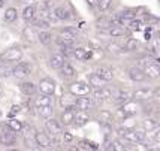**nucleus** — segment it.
<instances>
[{
  "mask_svg": "<svg viewBox=\"0 0 160 151\" xmlns=\"http://www.w3.org/2000/svg\"><path fill=\"white\" fill-rule=\"evenodd\" d=\"M17 133L18 132L12 130L9 126H5L3 130L0 132V144L2 145H14L17 141Z\"/></svg>",
  "mask_w": 160,
  "mask_h": 151,
  "instance_id": "nucleus-1",
  "label": "nucleus"
},
{
  "mask_svg": "<svg viewBox=\"0 0 160 151\" xmlns=\"http://www.w3.org/2000/svg\"><path fill=\"white\" fill-rule=\"evenodd\" d=\"M118 135L129 142H141L145 138L144 132H133L129 130V129H118Z\"/></svg>",
  "mask_w": 160,
  "mask_h": 151,
  "instance_id": "nucleus-2",
  "label": "nucleus"
},
{
  "mask_svg": "<svg viewBox=\"0 0 160 151\" xmlns=\"http://www.w3.org/2000/svg\"><path fill=\"white\" fill-rule=\"evenodd\" d=\"M77 39V30L73 28H64V30H60L58 33V39H57V43H69L72 45Z\"/></svg>",
  "mask_w": 160,
  "mask_h": 151,
  "instance_id": "nucleus-3",
  "label": "nucleus"
},
{
  "mask_svg": "<svg viewBox=\"0 0 160 151\" xmlns=\"http://www.w3.org/2000/svg\"><path fill=\"white\" fill-rule=\"evenodd\" d=\"M69 90L73 96H85V94L90 93V84L73 83V84H70Z\"/></svg>",
  "mask_w": 160,
  "mask_h": 151,
  "instance_id": "nucleus-4",
  "label": "nucleus"
},
{
  "mask_svg": "<svg viewBox=\"0 0 160 151\" xmlns=\"http://www.w3.org/2000/svg\"><path fill=\"white\" fill-rule=\"evenodd\" d=\"M12 73H14L17 78H26L32 73V64L27 62H21L17 64V68L12 70Z\"/></svg>",
  "mask_w": 160,
  "mask_h": 151,
  "instance_id": "nucleus-5",
  "label": "nucleus"
},
{
  "mask_svg": "<svg viewBox=\"0 0 160 151\" xmlns=\"http://www.w3.org/2000/svg\"><path fill=\"white\" fill-rule=\"evenodd\" d=\"M21 49L14 47V48H9L6 49L3 54H2V60L5 62H20L21 60Z\"/></svg>",
  "mask_w": 160,
  "mask_h": 151,
  "instance_id": "nucleus-6",
  "label": "nucleus"
},
{
  "mask_svg": "<svg viewBox=\"0 0 160 151\" xmlns=\"http://www.w3.org/2000/svg\"><path fill=\"white\" fill-rule=\"evenodd\" d=\"M39 91H41L42 94H54V91H56V84L52 79H42L41 83H39Z\"/></svg>",
  "mask_w": 160,
  "mask_h": 151,
  "instance_id": "nucleus-7",
  "label": "nucleus"
},
{
  "mask_svg": "<svg viewBox=\"0 0 160 151\" xmlns=\"http://www.w3.org/2000/svg\"><path fill=\"white\" fill-rule=\"evenodd\" d=\"M96 103L93 102V99L90 97H85V96H79L75 99V106L77 109H82V111H88L90 108H93Z\"/></svg>",
  "mask_w": 160,
  "mask_h": 151,
  "instance_id": "nucleus-8",
  "label": "nucleus"
},
{
  "mask_svg": "<svg viewBox=\"0 0 160 151\" xmlns=\"http://www.w3.org/2000/svg\"><path fill=\"white\" fill-rule=\"evenodd\" d=\"M127 76H129L132 81H135V83H141V81H144L147 78L145 73H144V70L141 68H136V66L127 69Z\"/></svg>",
  "mask_w": 160,
  "mask_h": 151,
  "instance_id": "nucleus-9",
  "label": "nucleus"
},
{
  "mask_svg": "<svg viewBox=\"0 0 160 151\" xmlns=\"http://www.w3.org/2000/svg\"><path fill=\"white\" fill-rule=\"evenodd\" d=\"M154 96V90L151 88H139L133 93V99L138 100V102H144V100H148L150 97Z\"/></svg>",
  "mask_w": 160,
  "mask_h": 151,
  "instance_id": "nucleus-10",
  "label": "nucleus"
},
{
  "mask_svg": "<svg viewBox=\"0 0 160 151\" xmlns=\"http://www.w3.org/2000/svg\"><path fill=\"white\" fill-rule=\"evenodd\" d=\"M75 109H77V106H75V105L66 108V111L62 114V124L69 126V124L73 123V120H75Z\"/></svg>",
  "mask_w": 160,
  "mask_h": 151,
  "instance_id": "nucleus-11",
  "label": "nucleus"
},
{
  "mask_svg": "<svg viewBox=\"0 0 160 151\" xmlns=\"http://www.w3.org/2000/svg\"><path fill=\"white\" fill-rule=\"evenodd\" d=\"M60 73H62V76L66 81H72L77 76V70L73 69V66H70L69 63H64L62 68H60Z\"/></svg>",
  "mask_w": 160,
  "mask_h": 151,
  "instance_id": "nucleus-12",
  "label": "nucleus"
},
{
  "mask_svg": "<svg viewBox=\"0 0 160 151\" xmlns=\"http://www.w3.org/2000/svg\"><path fill=\"white\" fill-rule=\"evenodd\" d=\"M142 70H144V73H145V76H148V78H159L160 76V66L159 64H156V63H150V64H147V66H144L142 68Z\"/></svg>",
  "mask_w": 160,
  "mask_h": 151,
  "instance_id": "nucleus-13",
  "label": "nucleus"
},
{
  "mask_svg": "<svg viewBox=\"0 0 160 151\" xmlns=\"http://www.w3.org/2000/svg\"><path fill=\"white\" fill-rule=\"evenodd\" d=\"M118 17H120V24L121 26H127L130 21L136 18V14H135V11H132V9H124L123 12L118 14Z\"/></svg>",
  "mask_w": 160,
  "mask_h": 151,
  "instance_id": "nucleus-14",
  "label": "nucleus"
},
{
  "mask_svg": "<svg viewBox=\"0 0 160 151\" xmlns=\"http://www.w3.org/2000/svg\"><path fill=\"white\" fill-rule=\"evenodd\" d=\"M35 141L36 144L42 147V148H48L51 147V138L47 135V133H43V132H38L35 135Z\"/></svg>",
  "mask_w": 160,
  "mask_h": 151,
  "instance_id": "nucleus-15",
  "label": "nucleus"
},
{
  "mask_svg": "<svg viewBox=\"0 0 160 151\" xmlns=\"http://www.w3.org/2000/svg\"><path fill=\"white\" fill-rule=\"evenodd\" d=\"M45 127H47V132L48 133H51V135H60L62 133V124L58 123L57 120H49L47 121V124H45Z\"/></svg>",
  "mask_w": 160,
  "mask_h": 151,
  "instance_id": "nucleus-16",
  "label": "nucleus"
},
{
  "mask_svg": "<svg viewBox=\"0 0 160 151\" xmlns=\"http://www.w3.org/2000/svg\"><path fill=\"white\" fill-rule=\"evenodd\" d=\"M115 105H118V106H121V105H124V103H129V100H130V97H132V94H130V91H127V90H120L118 93L115 94Z\"/></svg>",
  "mask_w": 160,
  "mask_h": 151,
  "instance_id": "nucleus-17",
  "label": "nucleus"
},
{
  "mask_svg": "<svg viewBox=\"0 0 160 151\" xmlns=\"http://www.w3.org/2000/svg\"><path fill=\"white\" fill-rule=\"evenodd\" d=\"M106 32L112 38H121V36L126 34V28L121 24H112V26H109V27L106 28Z\"/></svg>",
  "mask_w": 160,
  "mask_h": 151,
  "instance_id": "nucleus-18",
  "label": "nucleus"
},
{
  "mask_svg": "<svg viewBox=\"0 0 160 151\" xmlns=\"http://www.w3.org/2000/svg\"><path fill=\"white\" fill-rule=\"evenodd\" d=\"M66 63V57L60 53V54H52L51 55V58H49V64H51V68L52 69H60Z\"/></svg>",
  "mask_w": 160,
  "mask_h": 151,
  "instance_id": "nucleus-19",
  "label": "nucleus"
},
{
  "mask_svg": "<svg viewBox=\"0 0 160 151\" xmlns=\"http://www.w3.org/2000/svg\"><path fill=\"white\" fill-rule=\"evenodd\" d=\"M94 73L99 75L102 79H105L106 83H109V81L114 79V73H112L111 69H108V68H96L94 69Z\"/></svg>",
  "mask_w": 160,
  "mask_h": 151,
  "instance_id": "nucleus-20",
  "label": "nucleus"
},
{
  "mask_svg": "<svg viewBox=\"0 0 160 151\" xmlns=\"http://www.w3.org/2000/svg\"><path fill=\"white\" fill-rule=\"evenodd\" d=\"M88 84H90L93 88H102V87H105V85H106V81H105V79H102L100 76L96 75V73L93 72V73L88 76Z\"/></svg>",
  "mask_w": 160,
  "mask_h": 151,
  "instance_id": "nucleus-21",
  "label": "nucleus"
},
{
  "mask_svg": "<svg viewBox=\"0 0 160 151\" xmlns=\"http://www.w3.org/2000/svg\"><path fill=\"white\" fill-rule=\"evenodd\" d=\"M88 120H90V115L87 114V111H82V109H79L75 112V124L77 126H84V124H87L88 123Z\"/></svg>",
  "mask_w": 160,
  "mask_h": 151,
  "instance_id": "nucleus-22",
  "label": "nucleus"
},
{
  "mask_svg": "<svg viewBox=\"0 0 160 151\" xmlns=\"http://www.w3.org/2000/svg\"><path fill=\"white\" fill-rule=\"evenodd\" d=\"M20 90L24 93V94L32 96V94H35L36 93V85L33 83H30V81H24V83L20 84Z\"/></svg>",
  "mask_w": 160,
  "mask_h": 151,
  "instance_id": "nucleus-23",
  "label": "nucleus"
},
{
  "mask_svg": "<svg viewBox=\"0 0 160 151\" xmlns=\"http://www.w3.org/2000/svg\"><path fill=\"white\" fill-rule=\"evenodd\" d=\"M72 55H73L77 60H88L91 57V53L88 49H84V48H73Z\"/></svg>",
  "mask_w": 160,
  "mask_h": 151,
  "instance_id": "nucleus-24",
  "label": "nucleus"
},
{
  "mask_svg": "<svg viewBox=\"0 0 160 151\" xmlns=\"http://www.w3.org/2000/svg\"><path fill=\"white\" fill-rule=\"evenodd\" d=\"M54 15L57 17V20H70V18H72L69 9H68V8H63V6L56 8V9H54Z\"/></svg>",
  "mask_w": 160,
  "mask_h": 151,
  "instance_id": "nucleus-25",
  "label": "nucleus"
},
{
  "mask_svg": "<svg viewBox=\"0 0 160 151\" xmlns=\"http://www.w3.org/2000/svg\"><path fill=\"white\" fill-rule=\"evenodd\" d=\"M38 112L42 118H51L52 115V105H47V106H38Z\"/></svg>",
  "mask_w": 160,
  "mask_h": 151,
  "instance_id": "nucleus-26",
  "label": "nucleus"
},
{
  "mask_svg": "<svg viewBox=\"0 0 160 151\" xmlns=\"http://www.w3.org/2000/svg\"><path fill=\"white\" fill-rule=\"evenodd\" d=\"M47 105H52L51 94H42L41 97L36 99V106H47Z\"/></svg>",
  "mask_w": 160,
  "mask_h": 151,
  "instance_id": "nucleus-27",
  "label": "nucleus"
},
{
  "mask_svg": "<svg viewBox=\"0 0 160 151\" xmlns=\"http://www.w3.org/2000/svg\"><path fill=\"white\" fill-rule=\"evenodd\" d=\"M139 48H141V43L136 39H129L127 43L124 45V49L126 51H130V53H135V51H138Z\"/></svg>",
  "mask_w": 160,
  "mask_h": 151,
  "instance_id": "nucleus-28",
  "label": "nucleus"
},
{
  "mask_svg": "<svg viewBox=\"0 0 160 151\" xmlns=\"http://www.w3.org/2000/svg\"><path fill=\"white\" fill-rule=\"evenodd\" d=\"M38 38H39L41 43H43V45H49V43H51V41H52V36H51V33L45 32V30L38 34Z\"/></svg>",
  "mask_w": 160,
  "mask_h": 151,
  "instance_id": "nucleus-29",
  "label": "nucleus"
},
{
  "mask_svg": "<svg viewBox=\"0 0 160 151\" xmlns=\"http://www.w3.org/2000/svg\"><path fill=\"white\" fill-rule=\"evenodd\" d=\"M35 8L33 6H27L24 11H22V18L26 21H32L33 18H35Z\"/></svg>",
  "mask_w": 160,
  "mask_h": 151,
  "instance_id": "nucleus-30",
  "label": "nucleus"
},
{
  "mask_svg": "<svg viewBox=\"0 0 160 151\" xmlns=\"http://www.w3.org/2000/svg\"><path fill=\"white\" fill-rule=\"evenodd\" d=\"M15 20H17V9L9 8L6 12H5V21H8V23H14Z\"/></svg>",
  "mask_w": 160,
  "mask_h": 151,
  "instance_id": "nucleus-31",
  "label": "nucleus"
},
{
  "mask_svg": "<svg viewBox=\"0 0 160 151\" xmlns=\"http://www.w3.org/2000/svg\"><path fill=\"white\" fill-rule=\"evenodd\" d=\"M99 120L102 121V123H111L112 121V114L109 112V111H105V109H102L100 112H99Z\"/></svg>",
  "mask_w": 160,
  "mask_h": 151,
  "instance_id": "nucleus-32",
  "label": "nucleus"
},
{
  "mask_svg": "<svg viewBox=\"0 0 160 151\" xmlns=\"http://www.w3.org/2000/svg\"><path fill=\"white\" fill-rule=\"evenodd\" d=\"M8 126H9L12 130H15V132H21V129H22V123H21V121H18V120H15V118L9 120Z\"/></svg>",
  "mask_w": 160,
  "mask_h": 151,
  "instance_id": "nucleus-33",
  "label": "nucleus"
},
{
  "mask_svg": "<svg viewBox=\"0 0 160 151\" xmlns=\"http://www.w3.org/2000/svg\"><path fill=\"white\" fill-rule=\"evenodd\" d=\"M33 24H35V27H38V28H48L49 27V23L45 18H39V20H35L33 18Z\"/></svg>",
  "mask_w": 160,
  "mask_h": 151,
  "instance_id": "nucleus-34",
  "label": "nucleus"
},
{
  "mask_svg": "<svg viewBox=\"0 0 160 151\" xmlns=\"http://www.w3.org/2000/svg\"><path fill=\"white\" fill-rule=\"evenodd\" d=\"M112 6V0H99V9L102 11V12H106L109 8Z\"/></svg>",
  "mask_w": 160,
  "mask_h": 151,
  "instance_id": "nucleus-35",
  "label": "nucleus"
},
{
  "mask_svg": "<svg viewBox=\"0 0 160 151\" xmlns=\"http://www.w3.org/2000/svg\"><path fill=\"white\" fill-rule=\"evenodd\" d=\"M127 26L132 28V30H141V28H142L141 27V26H142V21H139V20H136V18H135V20H132Z\"/></svg>",
  "mask_w": 160,
  "mask_h": 151,
  "instance_id": "nucleus-36",
  "label": "nucleus"
},
{
  "mask_svg": "<svg viewBox=\"0 0 160 151\" xmlns=\"http://www.w3.org/2000/svg\"><path fill=\"white\" fill-rule=\"evenodd\" d=\"M102 93H103L105 100H108V99L114 97V93H112V90H111V88H108V87H102Z\"/></svg>",
  "mask_w": 160,
  "mask_h": 151,
  "instance_id": "nucleus-37",
  "label": "nucleus"
},
{
  "mask_svg": "<svg viewBox=\"0 0 160 151\" xmlns=\"http://www.w3.org/2000/svg\"><path fill=\"white\" fill-rule=\"evenodd\" d=\"M108 49L112 51V53H120L121 47H120V45H115V43H111V45H108Z\"/></svg>",
  "mask_w": 160,
  "mask_h": 151,
  "instance_id": "nucleus-38",
  "label": "nucleus"
},
{
  "mask_svg": "<svg viewBox=\"0 0 160 151\" xmlns=\"http://www.w3.org/2000/svg\"><path fill=\"white\" fill-rule=\"evenodd\" d=\"M20 106H18V105H14V106H12V109H11V112H9V117H14L15 114H18V112H20Z\"/></svg>",
  "mask_w": 160,
  "mask_h": 151,
  "instance_id": "nucleus-39",
  "label": "nucleus"
},
{
  "mask_svg": "<svg viewBox=\"0 0 160 151\" xmlns=\"http://www.w3.org/2000/svg\"><path fill=\"white\" fill-rule=\"evenodd\" d=\"M87 5L90 8H98L99 6V0H87Z\"/></svg>",
  "mask_w": 160,
  "mask_h": 151,
  "instance_id": "nucleus-40",
  "label": "nucleus"
},
{
  "mask_svg": "<svg viewBox=\"0 0 160 151\" xmlns=\"http://www.w3.org/2000/svg\"><path fill=\"white\" fill-rule=\"evenodd\" d=\"M63 136H64V141H66V142H70V141L73 139V136H72L70 133H68V132H64V133H63Z\"/></svg>",
  "mask_w": 160,
  "mask_h": 151,
  "instance_id": "nucleus-41",
  "label": "nucleus"
},
{
  "mask_svg": "<svg viewBox=\"0 0 160 151\" xmlns=\"http://www.w3.org/2000/svg\"><path fill=\"white\" fill-rule=\"evenodd\" d=\"M154 141H157V142H160V130L154 135Z\"/></svg>",
  "mask_w": 160,
  "mask_h": 151,
  "instance_id": "nucleus-42",
  "label": "nucleus"
},
{
  "mask_svg": "<svg viewBox=\"0 0 160 151\" xmlns=\"http://www.w3.org/2000/svg\"><path fill=\"white\" fill-rule=\"evenodd\" d=\"M154 94H159V96H160V88L156 90V91H154Z\"/></svg>",
  "mask_w": 160,
  "mask_h": 151,
  "instance_id": "nucleus-43",
  "label": "nucleus"
},
{
  "mask_svg": "<svg viewBox=\"0 0 160 151\" xmlns=\"http://www.w3.org/2000/svg\"><path fill=\"white\" fill-rule=\"evenodd\" d=\"M24 2H27V3H32V2H35V0H24Z\"/></svg>",
  "mask_w": 160,
  "mask_h": 151,
  "instance_id": "nucleus-44",
  "label": "nucleus"
},
{
  "mask_svg": "<svg viewBox=\"0 0 160 151\" xmlns=\"http://www.w3.org/2000/svg\"><path fill=\"white\" fill-rule=\"evenodd\" d=\"M3 6V0H0V8Z\"/></svg>",
  "mask_w": 160,
  "mask_h": 151,
  "instance_id": "nucleus-45",
  "label": "nucleus"
},
{
  "mask_svg": "<svg viewBox=\"0 0 160 151\" xmlns=\"http://www.w3.org/2000/svg\"><path fill=\"white\" fill-rule=\"evenodd\" d=\"M0 117H2V111H0Z\"/></svg>",
  "mask_w": 160,
  "mask_h": 151,
  "instance_id": "nucleus-46",
  "label": "nucleus"
}]
</instances>
